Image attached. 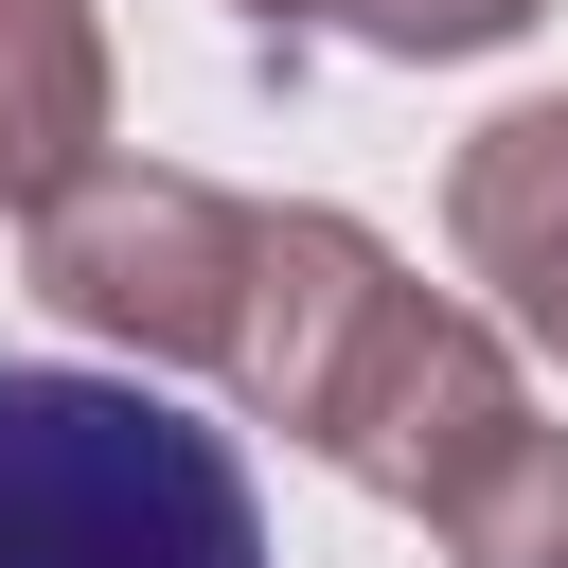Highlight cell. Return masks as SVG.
<instances>
[{
  "label": "cell",
  "mask_w": 568,
  "mask_h": 568,
  "mask_svg": "<svg viewBox=\"0 0 568 568\" xmlns=\"http://www.w3.org/2000/svg\"><path fill=\"white\" fill-rule=\"evenodd\" d=\"M444 231H462V266L497 284V320H515L532 355H568V89L497 106V124L444 160Z\"/></svg>",
  "instance_id": "obj_4"
},
{
  "label": "cell",
  "mask_w": 568,
  "mask_h": 568,
  "mask_svg": "<svg viewBox=\"0 0 568 568\" xmlns=\"http://www.w3.org/2000/svg\"><path fill=\"white\" fill-rule=\"evenodd\" d=\"M532 18H550V0H337V36H355V53H408V71H426V53H497V36H532Z\"/></svg>",
  "instance_id": "obj_7"
},
{
  "label": "cell",
  "mask_w": 568,
  "mask_h": 568,
  "mask_svg": "<svg viewBox=\"0 0 568 568\" xmlns=\"http://www.w3.org/2000/svg\"><path fill=\"white\" fill-rule=\"evenodd\" d=\"M231 390L266 426H302L355 497L444 515L515 426V337L444 284H408L355 213H248V302H231Z\"/></svg>",
  "instance_id": "obj_1"
},
{
  "label": "cell",
  "mask_w": 568,
  "mask_h": 568,
  "mask_svg": "<svg viewBox=\"0 0 568 568\" xmlns=\"http://www.w3.org/2000/svg\"><path fill=\"white\" fill-rule=\"evenodd\" d=\"M248 18H266V36H302V18H337V0H248Z\"/></svg>",
  "instance_id": "obj_8"
},
{
  "label": "cell",
  "mask_w": 568,
  "mask_h": 568,
  "mask_svg": "<svg viewBox=\"0 0 568 568\" xmlns=\"http://www.w3.org/2000/svg\"><path fill=\"white\" fill-rule=\"evenodd\" d=\"M36 284L124 337L142 373H231V302H248V195L178 178V160H89L36 213Z\"/></svg>",
  "instance_id": "obj_3"
},
{
  "label": "cell",
  "mask_w": 568,
  "mask_h": 568,
  "mask_svg": "<svg viewBox=\"0 0 568 568\" xmlns=\"http://www.w3.org/2000/svg\"><path fill=\"white\" fill-rule=\"evenodd\" d=\"M0 568H266V497L160 373L0 355Z\"/></svg>",
  "instance_id": "obj_2"
},
{
  "label": "cell",
  "mask_w": 568,
  "mask_h": 568,
  "mask_svg": "<svg viewBox=\"0 0 568 568\" xmlns=\"http://www.w3.org/2000/svg\"><path fill=\"white\" fill-rule=\"evenodd\" d=\"M89 160H106V18L0 0V231H36Z\"/></svg>",
  "instance_id": "obj_5"
},
{
  "label": "cell",
  "mask_w": 568,
  "mask_h": 568,
  "mask_svg": "<svg viewBox=\"0 0 568 568\" xmlns=\"http://www.w3.org/2000/svg\"><path fill=\"white\" fill-rule=\"evenodd\" d=\"M426 532H444L462 568H568V426H515Z\"/></svg>",
  "instance_id": "obj_6"
}]
</instances>
